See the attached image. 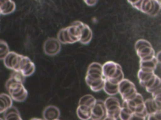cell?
<instances>
[{"mask_svg": "<svg viewBox=\"0 0 161 120\" xmlns=\"http://www.w3.org/2000/svg\"><path fill=\"white\" fill-rule=\"evenodd\" d=\"M148 120H161V110L148 115Z\"/></svg>", "mask_w": 161, "mask_h": 120, "instance_id": "f546056e", "label": "cell"}, {"mask_svg": "<svg viewBox=\"0 0 161 120\" xmlns=\"http://www.w3.org/2000/svg\"><path fill=\"white\" fill-rule=\"evenodd\" d=\"M26 77L20 72L16 71H13V72L9 79L7 80L8 82H14L23 84L25 81Z\"/></svg>", "mask_w": 161, "mask_h": 120, "instance_id": "7402d4cb", "label": "cell"}, {"mask_svg": "<svg viewBox=\"0 0 161 120\" xmlns=\"http://www.w3.org/2000/svg\"><path fill=\"white\" fill-rule=\"evenodd\" d=\"M97 99L91 94H86L81 97L79 101L78 105H84L92 109L96 102Z\"/></svg>", "mask_w": 161, "mask_h": 120, "instance_id": "ffe728a7", "label": "cell"}, {"mask_svg": "<svg viewBox=\"0 0 161 120\" xmlns=\"http://www.w3.org/2000/svg\"><path fill=\"white\" fill-rule=\"evenodd\" d=\"M118 86H119V84H113L111 82H109L108 80L105 79L103 90L105 91L106 94L112 96L117 94L119 92Z\"/></svg>", "mask_w": 161, "mask_h": 120, "instance_id": "d6986e66", "label": "cell"}, {"mask_svg": "<svg viewBox=\"0 0 161 120\" xmlns=\"http://www.w3.org/2000/svg\"><path fill=\"white\" fill-rule=\"evenodd\" d=\"M30 120H44V119H40V118H33V119H31Z\"/></svg>", "mask_w": 161, "mask_h": 120, "instance_id": "d590c367", "label": "cell"}, {"mask_svg": "<svg viewBox=\"0 0 161 120\" xmlns=\"http://www.w3.org/2000/svg\"><path fill=\"white\" fill-rule=\"evenodd\" d=\"M23 56V55L19 54L16 52L10 51L3 59L4 64L8 69L18 71Z\"/></svg>", "mask_w": 161, "mask_h": 120, "instance_id": "ba28073f", "label": "cell"}, {"mask_svg": "<svg viewBox=\"0 0 161 120\" xmlns=\"http://www.w3.org/2000/svg\"><path fill=\"white\" fill-rule=\"evenodd\" d=\"M13 100L17 101V102H23L25 101L27 97H28V91L26 88L23 89L21 91L19 92L18 93L11 96Z\"/></svg>", "mask_w": 161, "mask_h": 120, "instance_id": "83f0119b", "label": "cell"}, {"mask_svg": "<svg viewBox=\"0 0 161 120\" xmlns=\"http://www.w3.org/2000/svg\"><path fill=\"white\" fill-rule=\"evenodd\" d=\"M106 110V116L114 118L115 119L118 117L121 106L119 100L113 96H110L104 101Z\"/></svg>", "mask_w": 161, "mask_h": 120, "instance_id": "8992f818", "label": "cell"}, {"mask_svg": "<svg viewBox=\"0 0 161 120\" xmlns=\"http://www.w3.org/2000/svg\"><path fill=\"white\" fill-rule=\"evenodd\" d=\"M56 120H59V119H56Z\"/></svg>", "mask_w": 161, "mask_h": 120, "instance_id": "ab89813d", "label": "cell"}, {"mask_svg": "<svg viewBox=\"0 0 161 120\" xmlns=\"http://www.w3.org/2000/svg\"><path fill=\"white\" fill-rule=\"evenodd\" d=\"M135 50L140 60H150L155 57V51L151 44L147 40L139 39L135 43Z\"/></svg>", "mask_w": 161, "mask_h": 120, "instance_id": "3957f363", "label": "cell"}, {"mask_svg": "<svg viewBox=\"0 0 161 120\" xmlns=\"http://www.w3.org/2000/svg\"><path fill=\"white\" fill-rule=\"evenodd\" d=\"M13 104V99L9 94L6 93L0 94V113L4 112Z\"/></svg>", "mask_w": 161, "mask_h": 120, "instance_id": "e0dca14e", "label": "cell"}, {"mask_svg": "<svg viewBox=\"0 0 161 120\" xmlns=\"http://www.w3.org/2000/svg\"><path fill=\"white\" fill-rule=\"evenodd\" d=\"M9 52L8 43L6 41L0 39V60H3Z\"/></svg>", "mask_w": 161, "mask_h": 120, "instance_id": "4316f807", "label": "cell"}, {"mask_svg": "<svg viewBox=\"0 0 161 120\" xmlns=\"http://www.w3.org/2000/svg\"><path fill=\"white\" fill-rule=\"evenodd\" d=\"M102 71L104 79L108 80L113 84H119L124 79V74L121 67L113 61L105 62L103 65Z\"/></svg>", "mask_w": 161, "mask_h": 120, "instance_id": "7a4b0ae2", "label": "cell"}, {"mask_svg": "<svg viewBox=\"0 0 161 120\" xmlns=\"http://www.w3.org/2000/svg\"><path fill=\"white\" fill-rule=\"evenodd\" d=\"M103 120H116V119H115L114 118H112V117L106 116Z\"/></svg>", "mask_w": 161, "mask_h": 120, "instance_id": "e575fe53", "label": "cell"}, {"mask_svg": "<svg viewBox=\"0 0 161 120\" xmlns=\"http://www.w3.org/2000/svg\"><path fill=\"white\" fill-rule=\"evenodd\" d=\"M4 120H23L19 111L13 106H11L8 108L4 112Z\"/></svg>", "mask_w": 161, "mask_h": 120, "instance_id": "9a60e30c", "label": "cell"}, {"mask_svg": "<svg viewBox=\"0 0 161 120\" xmlns=\"http://www.w3.org/2000/svg\"><path fill=\"white\" fill-rule=\"evenodd\" d=\"M154 6V0H143L140 11L150 16L153 11Z\"/></svg>", "mask_w": 161, "mask_h": 120, "instance_id": "44dd1931", "label": "cell"}, {"mask_svg": "<svg viewBox=\"0 0 161 120\" xmlns=\"http://www.w3.org/2000/svg\"><path fill=\"white\" fill-rule=\"evenodd\" d=\"M123 104L127 106L133 113L141 114L146 116H148L145 106V101L142 95L139 93H137V94L131 99L123 101Z\"/></svg>", "mask_w": 161, "mask_h": 120, "instance_id": "277c9868", "label": "cell"}, {"mask_svg": "<svg viewBox=\"0 0 161 120\" xmlns=\"http://www.w3.org/2000/svg\"><path fill=\"white\" fill-rule=\"evenodd\" d=\"M158 63V62L157 61L156 57L150 60H145V61L140 60V68L154 71Z\"/></svg>", "mask_w": 161, "mask_h": 120, "instance_id": "ac0fdd59", "label": "cell"}, {"mask_svg": "<svg viewBox=\"0 0 161 120\" xmlns=\"http://www.w3.org/2000/svg\"><path fill=\"white\" fill-rule=\"evenodd\" d=\"M102 67L97 62L89 64L86 72L85 80L86 84L94 92H98L104 88L105 79L103 75Z\"/></svg>", "mask_w": 161, "mask_h": 120, "instance_id": "6da1fadb", "label": "cell"}, {"mask_svg": "<svg viewBox=\"0 0 161 120\" xmlns=\"http://www.w3.org/2000/svg\"><path fill=\"white\" fill-rule=\"evenodd\" d=\"M133 114V112L127 106L123 104L119 114L116 120H129Z\"/></svg>", "mask_w": 161, "mask_h": 120, "instance_id": "603a6c76", "label": "cell"}, {"mask_svg": "<svg viewBox=\"0 0 161 120\" xmlns=\"http://www.w3.org/2000/svg\"><path fill=\"white\" fill-rule=\"evenodd\" d=\"M106 116V110L104 102L97 100L91 109V120H103Z\"/></svg>", "mask_w": 161, "mask_h": 120, "instance_id": "30bf717a", "label": "cell"}, {"mask_svg": "<svg viewBox=\"0 0 161 120\" xmlns=\"http://www.w3.org/2000/svg\"><path fill=\"white\" fill-rule=\"evenodd\" d=\"M155 75V74L153 71L140 68V70L138 73V77L140 81V84L142 86L145 87L147 84L154 77Z\"/></svg>", "mask_w": 161, "mask_h": 120, "instance_id": "4fadbf2b", "label": "cell"}, {"mask_svg": "<svg viewBox=\"0 0 161 120\" xmlns=\"http://www.w3.org/2000/svg\"><path fill=\"white\" fill-rule=\"evenodd\" d=\"M156 1H157V2H160V1H161V0H156Z\"/></svg>", "mask_w": 161, "mask_h": 120, "instance_id": "8d00e7d4", "label": "cell"}, {"mask_svg": "<svg viewBox=\"0 0 161 120\" xmlns=\"http://www.w3.org/2000/svg\"><path fill=\"white\" fill-rule=\"evenodd\" d=\"M0 120H4V119H2L1 118H0Z\"/></svg>", "mask_w": 161, "mask_h": 120, "instance_id": "74e56055", "label": "cell"}, {"mask_svg": "<svg viewBox=\"0 0 161 120\" xmlns=\"http://www.w3.org/2000/svg\"><path fill=\"white\" fill-rule=\"evenodd\" d=\"M155 57H156V58H157V59L158 62L161 63V51L158 52L157 53V54L155 56Z\"/></svg>", "mask_w": 161, "mask_h": 120, "instance_id": "836d02e7", "label": "cell"}, {"mask_svg": "<svg viewBox=\"0 0 161 120\" xmlns=\"http://www.w3.org/2000/svg\"><path fill=\"white\" fill-rule=\"evenodd\" d=\"M43 49L44 52L50 56L57 55L61 50V43L57 38H50L43 43Z\"/></svg>", "mask_w": 161, "mask_h": 120, "instance_id": "52a82bcc", "label": "cell"}, {"mask_svg": "<svg viewBox=\"0 0 161 120\" xmlns=\"http://www.w3.org/2000/svg\"><path fill=\"white\" fill-rule=\"evenodd\" d=\"M152 94V98L156 104L158 111L161 110V88L155 91Z\"/></svg>", "mask_w": 161, "mask_h": 120, "instance_id": "f1b7e54d", "label": "cell"}, {"mask_svg": "<svg viewBox=\"0 0 161 120\" xmlns=\"http://www.w3.org/2000/svg\"><path fill=\"white\" fill-rule=\"evenodd\" d=\"M76 113L77 117L80 120L91 119V108L88 106L84 105H78Z\"/></svg>", "mask_w": 161, "mask_h": 120, "instance_id": "2e32d148", "label": "cell"}, {"mask_svg": "<svg viewBox=\"0 0 161 120\" xmlns=\"http://www.w3.org/2000/svg\"><path fill=\"white\" fill-rule=\"evenodd\" d=\"M98 0H84V1L85 2V3L89 6H94L97 2Z\"/></svg>", "mask_w": 161, "mask_h": 120, "instance_id": "d6a6232c", "label": "cell"}, {"mask_svg": "<svg viewBox=\"0 0 161 120\" xmlns=\"http://www.w3.org/2000/svg\"><path fill=\"white\" fill-rule=\"evenodd\" d=\"M0 15H1V9H0Z\"/></svg>", "mask_w": 161, "mask_h": 120, "instance_id": "f35d334b", "label": "cell"}, {"mask_svg": "<svg viewBox=\"0 0 161 120\" xmlns=\"http://www.w3.org/2000/svg\"><path fill=\"white\" fill-rule=\"evenodd\" d=\"M57 39L60 41V43L64 44H72V41H70L67 31H66V28H62L61 29L58 34H57Z\"/></svg>", "mask_w": 161, "mask_h": 120, "instance_id": "d4e9b609", "label": "cell"}, {"mask_svg": "<svg viewBox=\"0 0 161 120\" xmlns=\"http://www.w3.org/2000/svg\"><path fill=\"white\" fill-rule=\"evenodd\" d=\"M80 36L79 42L85 45L89 44L92 38V32L91 29L88 25L82 22L80 26Z\"/></svg>", "mask_w": 161, "mask_h": 120, "instance_id": "7c38bea8", "label": "cell"}, {"mask_svg": "<svg viewBox=\"0 0 161 120\" xmlns=\"http://www.w3.org/2000/svg\"><path fill=\"white\" fill-rule=\"evenodd\" d=\"M145 106L146 111H147L148 115L152 114V113L156 112L157 111H158L157 108L156 106V104H155L153 98L148 99L147 100L145 101Z\"/></svg>", "mask_w": 161, "mask_h": 120, "instance_id": "484cf974", "label": "cell"}, {"mask_svg": "<svg viewBox=\"0 0 161 120\" xmlns=\"http://www.w3.org/2000/svg\"><path fill=\"white\" fill-rule=\"evenodd\" d=\"M128 1L136 9L139 10L140 9V7L142 3L143 0H128Z\"/></svg>", "mask_w": 161, "mask_h": 120, "instance_id": "4dcf8cb0", "label": "cell"}, {"mask_svg": "<svg viewBox=\"0 0 161 120\" xmlns=\"http://www.w3.org/2000/svg\"><path fill=\"white\" fill-rule=\"evenodd\" d=\"M118 89L119 93L121 94L123 101H127L133 98L138 93L134 84L126 79H123L119 83Z\"/></svg>", "mask_w": 161, "mask_h": 120, "instance_id": "5b68a950", "label": "cell"}, {"mask_svg": "<svg viewBox=\"0 0 161 120\" xmlns=\"http://www.w3.org/2000/svg\"><path fill=\"white\" fill-rule=\"evenodd\" d=\"M16 9V4L12 0H0V9L1 15L12 13Z\"/></svg>", "mask_w": 161, "mask_h": 120, "instance_id": "5bb4252c", "label": "cell"}, {"mask_svg": "<svg viewBox=\"0 0 161 120\" xmlns=\"http://www.w3.org/2000/svg\"><path fill=\"white\" fill-rule=\"evenodd\" d=\"M82 21H75L72 22V24L67 27H66V31L67 34L72 41V43H75L79 41L80 36V26Z\"/></svg>", "mask_w": 161, "mask_h": 120, "instance_id": "9c48e42d", "label": "cell"}, {"mask_svg": "<svg viewBox=\"0 0 161 120\" xmlns=\"http://www.w3.org/2000/svg\"><path fill=\"white\" fill-rule=\"evenodd\" d=\"M154 9H153V12H152V14H150L151 16H156L158 12L160 11V9H161V6H160V4H159L158 2H157L156 0H154Z\"/></svg>", "mask_w": 161, "mask_h": 120, "instance_id": "1f68e13d", "label": "cell"}, {"mask_svg": "<svg viewBox=\"0 0 161 120\" xmlns=\"http://www.w3.org/2000/svg\"><path fill=\"white\" fill-rule=\"evenodd\" d=\"M60 115L59 109L53 105L47 106L43 111V118L44 120H56L59 118Z\"/></svg>", "mask_w": 161, "mask_h": 120, "instance_id": "8fae6325", "label": "cell"}, {"mask_svg": "<svg viewBox=\"0 0 161 120\" xmlns=\"http://www.w3.org/2000/svg\"><path fill=\"white\" fill-rule=\"evenodd\" d=\"M35 71V65L31 61L25 64L21 69L20 72L26 78L32 75Z\"/></svg>", "mask_w": 161, "mask_h": 120, "instance_id": "cb8c5ba5", "label": "cell"}]
</instances>
